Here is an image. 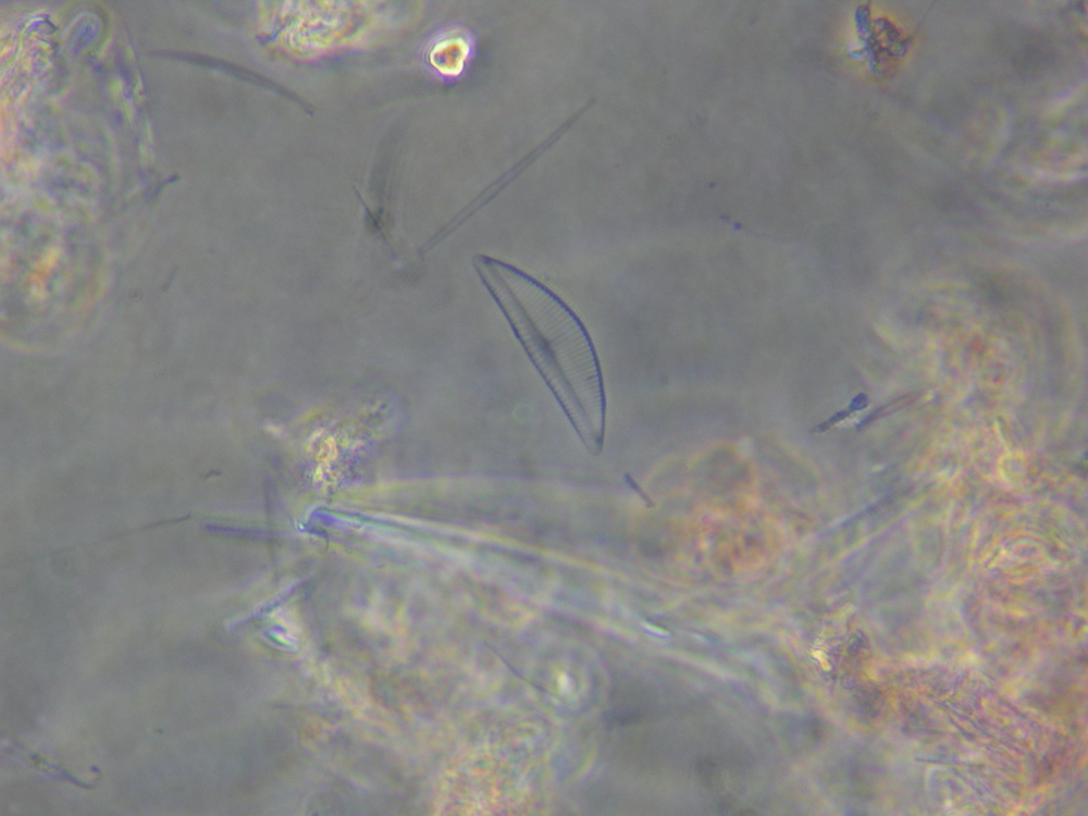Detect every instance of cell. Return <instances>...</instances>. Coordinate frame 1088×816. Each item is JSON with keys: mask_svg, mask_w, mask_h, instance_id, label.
Returning <instances> with one entry per match:
<instances>
[{"mask_svg": "<svg viewBox=\"0 0 1088 816\" xmlns=\"http://www.w3.org/2000/svg\"><path fill=\"white\" fill-rule=\"evenodd\" d=\"M474 51V35L465 26H450L432 39L428 61L441 77L457 79L463 74Z\"/></svg>", "mask_w": 1088, "mask_h": 816, "instance_id": "obj_2", "label": "cell"}, {"mask_svg": "<svg viewBox=\"0 0 1088 816\" xmlns=\"http://www.w3.org/2000/svg\"><path fill=\"white\" fill-rule=\"evenodd\" d=\"M473 264L527 356L571 417H580L581 410L574 385H583L603 405L598 357L577 313L512 264L485 255L477 256Z\"/></svg>", "mask_w": 1088, "mask_h": 816, "instance_id": "obj_1", "label": "cell"}]
</instances>
